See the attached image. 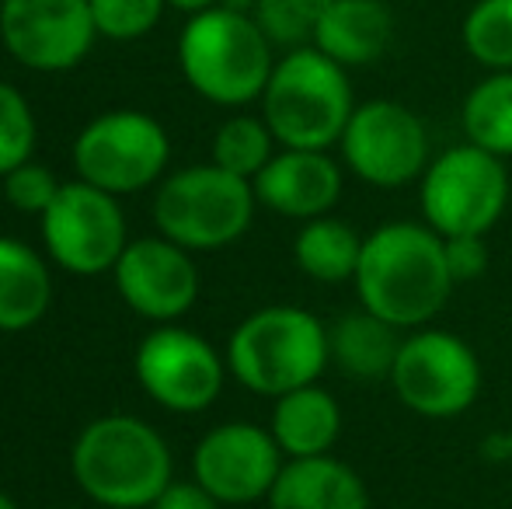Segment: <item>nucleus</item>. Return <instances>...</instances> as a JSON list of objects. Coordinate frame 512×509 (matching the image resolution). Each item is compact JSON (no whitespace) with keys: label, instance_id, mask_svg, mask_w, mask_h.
I'll return each mask as SVG.
<instances>
[{"label":"nucleus","instance_id":"obj_23","mask_svg":"<svg viewBox=\"0 0 512 509\" xmlns=\"http://www.w3.org/2000/svg\"><path fill=\"white\" fill-rule=\"evenodd\" d=\"M464 133L467 143L488 150L495 157H512V70H492L481 84H474L464 98Z\"/></svg>","mask_w":512,"mask_h":509},{"label":"nucleus","instance_id":"obj_20","mask_svg":"<svg viewBox=\"0 0 512 509\" xmlns=\"http://www.w3.org/2000/svg\"><path fill=\"white\" fill-rule=\"evenodd\" d=\"M269 429L286 457H321L342 436V408L331 391L307 384L276 398Z\"/></svg>","mask_w":512,"mask_h":509},{"label":"nucleus","instance_id":"obj_25","mask_svg":"<svg viewBox=\"0 0 512 509\" xmlns=\"http://www.w3.org/2000/svg\"><path fill=\"white\" fill-rule=\"evenodd\" d=\"M464 46L481 67L512 70V0H478L464 18Z\"/></svg>","mask_w":512,"mask_h":509},{"label":"nucleus","instance_id":"obj_14","mask_svg":"<svg viewBox=\"0 0 512 509\" xmlns=\"http://www.w3.org/2000/svg\"><path fill=\"white\" fill-rule=\"evenodd\" d=\"M91 0H4L0 35L18 63L32 70H70L95 39Z\"/></svg>","mask_w":512,"mask_h":509},{"label":"nucleus","instance_id":"obj_18","mask_svg":"<svg viewBox=\"0 0 512 509\" xmlns=\"http://www.w3.org/2000/svg\"><path fill=\"white\" fill-rule=\"evenodd\" d=\"M391 39L394 14L384 0H331L314 32V46L342 67L377 63Z\"/></svg>","mask_w":512,"mask_h":509},{"label":"nucleus","instance_id":"obj_15","mask_svg":"<svg viewBox=\"0 0 512 509\" xmlns=\"http://www.w3.org/2000/svg\"><path fill=\"white\" fill-rule=\"evenodd\" d=\"M112 272L119 297L150 321L182 318L199 297V269L189 248L168 238H140L126 245Z\"/></svg>","mask_w":512,"mask_h":509},{"label":"nucleus","instance_id":"obj_5","mask_svg":"<svg viewBox=\"0 0 512 509\" xmlns=\"http://www.w3.org/2000/svg\"><path fill=\"white\" fill-rule=\"evenodd\" d=\"M189 84L216 105H248L272 77V42L255 18L230 7H206L178 42Z\"/></svg>","mask_w":512,"mask_h":509},{"label":"nucleus","instance_id":"obj_16","mask_svg":"<svg viewBox=\"0 0 512 509\" xmlns=\"http://www.w3.org/2000/svg\"><path fill=\"white\" fill-rule=\"evenodd\" d=\"M255 196L272 213L290 220H314L331 213L342 196V168L328 150H293L272 154L255 175Z\"/></svg>","mask_w":512,"mask_h":509},{"label":"nucleus","instance_id":"obj_26","mask_svg":"<svg viewBox=\"0 0 512 509\" xmlns=\"http://www.w3.org/2000/svg\"><path fill=\"white\" fill-rule=\"evenodd\" d=\"M331 0H255V21L269 42L304 49L314 42L317 21L324 18Z\"/></svg>","mask_w":512,"mask_h":509},{"label":"nucleus","instance_id":"obj_27","mask_svg":"<svg viewBox=\"0 0 512 509\" xmlns=\"http://www.w3.org/2000/svg\"><path fill=\"white\" fill-rule=\"evenodd\" d=\"M35 150V119L18 88L0 84V178L28 164Z\"/></svg>","mask_w":512,"mask_h":509},{"label":"nucleus","instance_id":"obj_29","mask_svg":"<svg viewBox=\"0 0 512 509\" xmlns=\"http://www.w3.org/2000/svg\"><path fill=\"white\" fill-rule=\"evenodd\" d=\"M60 189L63 185L56 182L53 171L42 168V164H32V161L14 168L11 175H4V196L18 213H39L42 217Z\"/></svg>","mask_w":512,"mask_h":509},{"label":"nucleus","instance_id":"obj_6","mask_svg":"<svg viewBox=\"0 0 512 509\" xmlns=\"http://www.w3.org/2000/svg\"><path fill=\"white\" fill-rule=\"evenodd\" d=\"M255 185L230 175L220 164H196L175 171L154 199V224L161 234L189 252L227 248L251 227Z\"/></svg>","mask_w":512,"mask_h":509},{"label":"nucleus","instance_id":"obj_4","mask_svg":"<svg viewBox=\"0 0 512 509\" xmlns=\"http://www.w3.org/2000/svg\"><path fill=\"white\" fill-rule=\"evenodd\" d=\"M328 363V328L304 307L290 304L248 314L227 342L230 374L265 398L317 384Z\"/></svg>","mask_w":512,"mask_h":509},{"label":"nucleus","instance_id":"obj_24","mask_svg":"<svg viewBox=\"0 0 512 509\" xmlns=\"http://www.w3.org/2000/svg\"><path fill=\"white\" fill-rule=\"evenodd\" d=\"M272 129L265 119L234 116L227 119L213 136V164H220L230 175H241L255 182V175L272 161Z\"/></svg>","mask_w":512,"mask_h":509},{"label":"nucleus","instance_id":"obj_9","mask_svg":"<svg viewBox=\"0 0 512 509\" xmlns=\"http://www.w3.org/2000/svg\"><path fill=\"white\" fill-rule=\"evenodd\" d=\"M171 143L157 119L143 112H108L84 126L74 143V168L81 182L112 196L140 192L168 168Z\"/></svg>","mask_w":512,"mask_h":509},{"label":"nucleus","instance_id":"obj_7","mask_svg":"<svg viewBox=\"0 0 512 509\" xmlns=\"http://www.w3.org/2000/svg\"><path fill=\"white\" fill-rule=\"evenodd\" d=\"M418 199L425 224L439 238L488 234L509 206L506 164L474 143H460L432 157Z\"/></svg>","mask_w":512,"mask_h":509},{"label":"nucleus","instance_id":"obj_33","mask_svg":"<svg viewBox=\"0 0 512 509\" xmlns=\"http://www.w3.org/2000/svg\"><path fill=\"white\" fill-rule=\"evenodd\" d=\"M0 509H18V506H14V499L7 496V492H0Z\"/></svg>","mask_w":512,"mask_h":509},{"label":"nucleus","instance_id":"obj_34","mask_svg":"<svg viewBox=\"0 0 512 509\" xmlns=\"http://www.w3.org/2000/svg\"><path fill=\"white\" fill-rule=\"evenodd\" d=\"M506 457H509V464H512V426H509V433H506Z\"/></svg>","mask_w":512,"mask_h":509},{"label":"nucleus","instance_id":"obj_17","mask_svg":"<svg viewBox=\"0 0 512 509\" xmlns=\"http://www.w3.org/2000/svg\"><path fill=\"white\" fill-rule=\"evenodd\" d=\"M269 509H370V492L338 457H290L269 492Z\"/></svg>","mask_w":512,"mask_h":509},{"label":"nucleus","instance_id":"obj_1","mask_svg":"<svg viewBox=\"0 0 512 509\" xmlns=\"http://www.w3.org/2000/svg\"><path fill=\"white\" fill-rule=\"evenodd\" d=\"M356 297L366 311L398 328H422L446 307L453 276L443 238L429 224L394 220L363 241L356 269Z\"/></svg>","mask_w":512,"mask_h":509},{"label":"nucleus","instance_id":"obj_28","mask_svg":"<svg viewBox=\"0 0 512 509\" xmlns=\"http://www.w3.org/2000/svg\"><path fill=\"white\" fill-rule=\"evenodd\" d=\"M164 0H91L95 28L108 39H140L161 18Z\"/></svg>","mask_w":512,"mask_h":509},{"label":"nucleus","instance_id":"obj_10","mask_svg":"<svg viewBox=\"0 0 512 509\" xmlns=\"http://www.w3.org/2000/svg\"><path fill=\"white\" fill-rule=\"evenodd\" d=\"M42 241L60 269L98 276L115 269L126 252V217L112 192L88 182H70L42 213Z\"/></svg>","mask_w":512,"mask_h":509},{"label":"nucleus","instance_id":"obj_3","mask_svg":"<svg viewBox=\"0 0 512 509\" xmlns=\"http://www.w3.org/2000/svg\"><path fill=\"white\" fill-rule=\"evenodd\" d=\"M262 112L276 143L293 150H328L342 140L356 102L345 67L317 46L286 53L262 91Z\"/></svg>","mask_w":512,"mask_h":509},{"label":"nucleus","instance_id":"obj_2","mask_svg":"<svg viewBox=\"0 0 512 509\" xmlns=\"http://www.w3.org/2000/svg\"><path fill=\"white\" fill-rule=\"evenodd\" d=\"M70 468L98 506L147 509L171 485V450L143 419L105 415L81 429Z\"/></svg>","mask_w":512,"mask_h":509},{"label":"nucleus","instance_id":"obj_11","mask_svg":"<svg viewBox=\"0 0 512 509\" xmlns=\"http://www.w3.org/2000/svg\"><path fill=\"white\" fill-rule=\"evenodd\" d=\"M342 157L356 178L377 189H401L429 168V133L408 105L377 102L356 105L342 133Z\"/></svg>","mask_w":512,"mask_h":509},{"label":"nucleus","instance_id":"obj_30","mask_svg":"<svg viewBox=\"0 0 512 509\" xmlns=\"http://www.w3.org/2000/svg\"><path fill=\"white\" fill-rule=\"evenodd\" d=\"M446 265H450L453 283H467L478 279L488 269V245L485 234H457V238H443Z\"/></svg>","mask_w":512,"mask_h":509},{"label":"nucleus","instance_id":"obj_13","mask_svg":"<svg viewBox=\"0 0 512 509\" xmlns=\"http://www.w3.org/2000/svg\"><path fill=\"white\" fill-rule=\"evenodd\" d=\"M136 377L143 391L171 412H206L223 391V360L203 335L164 325L136 349Z\"/></svg>","mask_w":512,"mask_h":509},{"label":"nucleus","instance_id":"obj_19","mask_svg":"<svg viewBox=\"0 0 512 509\" xmlns=\"http://www.w3.org/2000/svg\"><path fill=\"white\" fill-rule=\"evenodd\" d=\"M401 342V328L377 318L363 304L328 328L331 363L352 381H391Z\"/></svg>","mask_w":512,"mask_h":509},{"label":"nucleus","instance_id":"obj_21","mask_svg":"<svg viewBox=\"0 0 512 509\" xmlns=\"http://www.w3.org/2000/svg\"><path fill=\"white\" fill-rule=\"evenodd\" d=\"M53 300V279L28 245L0 238V332L39 325Z\"/></svg>","mask_w":512,"mask_h":509},{"label":"nucleus","instance_id":"obj_8","mask_svg":"<svg viewBox=\"0 0 512 509\" xmlns=\"http://www.w3.org/2000/svg\"><path fill=\"white\" fill-rule=\"evenodd\" d=\"M391 387L401 405L425 419L464 415L481 394V360L460 335L418 328L401 342Z\"/></svg>","mask_w":512,"mask_h":509},{"label":"nucleus","instance_id":"obj_32","mask_svg":"<svg viewBox=\"0 0 512 509\" xmlns=\"http://www.w3.org/2000/svg\"><path fill=\"white\" fill-rule=\"evenodd\" d=\"M168 4H175V7H182V11H206L213 0H168Z\"/></svg>","mask_w":512,"mask_h":509},{"label":"nucleus","instance_id":"obj_12","mask_svg":"<svg viewBox=\"0 0 512 509\" xmlns=\"http://www.w3.org/2000/svg\"><path fill=\"white\" fill-rule=\"evenodd\" d=\"M283 450H279L272 429L255 422H223L209 429L192 454V475L213 499L230 506L269 499L279 471H283Z\"/></svg>","mask_w":512,"mask_h":509},{"label":"nucleus","instance_id":"obj_31","mask_svg":"<svg viewBox=\"0 0 512 509\" xmlns=\"http://www.w3.org/2000/svg\"><path fill=\"white\" fill-rule=\"evenodd\" d=\"M150 509H220V499L209 496L199 482H171Z\"/></svg>","mask_w":512,"mask_h":509},{"label":"nucleus","instance_id":"obj_22","mask_svg":"<svg viewBox=\"0 0 512 509\" xmlns=\"http://www.w3.org/2000/svg\"><path fill=\"white\" fill-rule=\"evenodd\" d=\"M363 241L366 238H359L352 224L324 213V217L304 220L293 241V258L300 272H307L317 283H345V279H356Z\"/></svg>","mask_w":512,"mask_h":509}]
</instances>
